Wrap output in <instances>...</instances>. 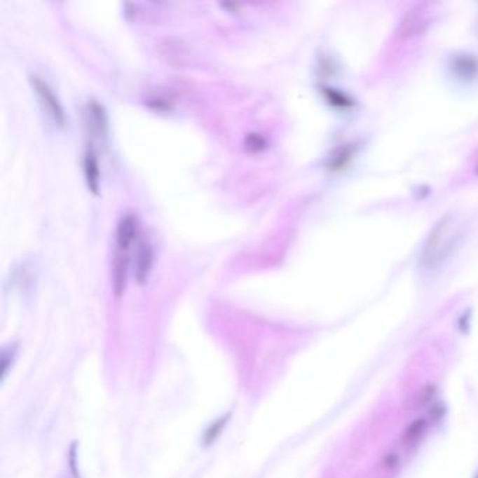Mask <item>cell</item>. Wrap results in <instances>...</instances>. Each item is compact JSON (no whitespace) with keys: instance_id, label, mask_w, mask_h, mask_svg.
I'll use <instances>...</instances> for the list:
<instances>
[{"instance_id":"cell-1","label":"cell","mask_w":478,"mask_h":478,"mask_svg":"<svg viewBox=\"0 0 478 478\" xmlns=\"http://www.w3.org/2000/svg\"><path fill=\"white\" fill-rule=\"evenodd\" d=\"M461 226L453 216L443 217L435 224L421 251L419 264L425 271L440 268L458 247Z\"/></svg>"},{"instance_id":"cell-2","label":"cell","mask_w":478,"mask_h":478,"mask_svg":"<svg viewBox=\"0 0 478 478\" xmlns=\"http://www.w3.org/2000/svg\"><path fill=\"white\" fill-rule=\"evenodd\" d=\"M29 81H31L34 93L36 94L38 102L41 104L43 112H46V115L57 126L63 128L66 125V114H64V108L60 104L57 95L53 93V90L49 87V84L46 81H43L41 77L32 76L29 78Z\"/></svg>"},{"instance_id":"cell-3","label":"cell","mask_w":478,"mask_h":478,"mask_svg":"<svg viewBox=\"0 0 478 478\" xmlns=\"http://www.w3.org/2000/svg\"><path fill=\"white\" fill-rule=\"evenodd\" d=\"M456 81L468 84L478 78V59L472 55L461 53L451 59L449 64Z\"/></svg>"},{"instance_id":"cell-4","label":"cell","mask_w":478,"mask_h":478,"mask_svg":"<svg viewBox=\"0 0 478 478\" xmlns=\"http://www.w3.org/2000/svg\"><path fill=\"white\" fill-rule=\"evenodd\" d=\"M86 122L91 135L100 140L108 136V116L102 104L91 100L86 105Z\"/></svg>"},{"instance_id":"cell-5","label":"cell","mask_w":478,"mask_h":478,"mask_svg":"<svg viewBox=\"0 0 478 478\" xmlns=\"http://www.w3.org/2000/svg\"><path fill=\"white\" fill-rule=\"evenodd\" d=\"M154 261V251L147 240H140L135 251L133 273L137 283H144L149 278Z\"/></svg>"},{"instance_id":"cell-6","label":"cell","mask_w":478,"mask_h":478,"mask_svg":"<svg viewBox=\"0 0 478 478\" xmlns=\"http://www.w3.org/2000/svg\"><path fill=\"white\" fill-rule=\"evenodd\" d=\"M136 234H137V223H136L135 216L132 214L123 216L119 220L116 226V231H115L116 250L128 252L136 238Z\"/></svg>"},{"instance_id":"cell-7","label":"cell","mask_w":478,"mask_h":478,"mask_svg":"<svg viewBox=\"0 0 478 478\" xmlns=\"http://www.w3.org/2000/svg\"><path fill=\"white\" fill-rule=\"evenodd\" d=\"M83 167H84V177L87 186L90 192L94 195H98L100 192V165H98V158L94 151V149L87 146L84 151V160H83Z\"/></svg>"},{"instance_id":"cell-8","label":"cell","mask_w":478,"mask_h":478,"mask_svg":"<svg viewBox=\"0 0 478 478\" xmlns=\"http://www.w3.org/2000/svg\"><path fill=\"white\" fill-rule=\"evenodd\" d=\"M128 269H129V257L128 252L115 250L114 258V292L116 296H121L126 287L128 280Z\"/></svg>"},{"instance_id":"cell-9","label":"cell","mask_w":478,"mask_h":478,"mask_svg":"<svg viewBox=\"0 0 478 478\" xmlns=\"http://www.w3.org/2000/svg\"><path fill=\"white\" fill-rule=\"evenodd\" d=\"M428 429V421L425 418H418L415 419L402 433L401 436V444L405 447L416 444L422 436L426 433Z\"/></svg>"},{"instance_id":"cell-10","label":"cell","mask_w":478,"mask_h":478,"mask_svg":"<svg viewBox=\"0 0 478 478\" xmlns=\"http://www.w3.org/2000/svg\"><path fill=\"white\" fill-rule=\"evenodd\" d=\"M226 422H227V416L226 418H221V419H219L217 422H214L206 432H205V436H203V442L206 443V444H210L212 442H214L216 440V437L220 435V432H221V429H223V426L226 425Z\"/></svg>"},{"instance_id":"cell-11","label":"cell","mask_w":478,"mask_h":478,"mask_svg":"<svg viewBox=\"0 0 478 478\" xmlns=\"http://www.w3.org/2000/svg\"><path fill=\"white\" fill-rule=\"evenodd\" d=\"M265 146H266L265 139L258 133H251L245 139V147L250 151H261L262 149H265Z\"/></svg>"},{"instance_id":"cell-12","label":"cell","mask_w":478,"mask_h":478,"mask_svg":"<svg viewBox=\"0 0 478 478\" xmlns=\"http://www.w3.org/2000/svg\"><path fill=\"white\" fill-rule=\"evenodd\" d=\"M433 394H435V387H433V385L425 387L422 391H419L418 395L414 397V404H412V407H414V408L423 407L426 402H429V400L433 397Z\"/></svg>"},{"instance_id":"cell-13","label":"cell","mask_w":478,"mask_h":478,"mask_svg":"<svg viewBox=\"0 0 478 478\" xmlns=\"http://www.w3.org/2000/svg\"><path fill=\"white\" fill-rule=\"evenodd\" d=\"M477 478H478V477H477Z\"/></svg>"}]
</instances>
